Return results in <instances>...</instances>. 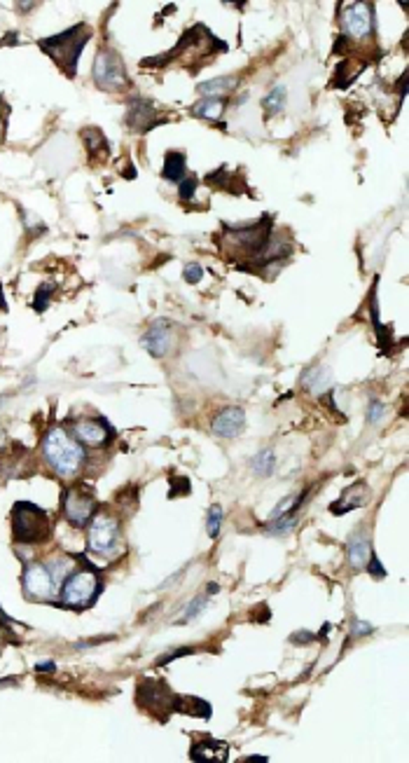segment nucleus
Wrapping results in <instances>:
<instances>
[{"mask_svg": "<svg viewBox=\"0 0 409 763\" xmlns=\"http://www.w3.org/2000/svg\"><path fill=\"white\" fill-rule=\"evenodd\" d=\"M222 517H225V513H222V508L218 504H213L206 513V527H208V536L210 538H218L220 536V527H222Z\"/></svg>", "mask_w": 409, "mask_h": 763, "instance_id": "25", "label": "nucleus"}, {"mask_svg": "<svg viewBox=\"0 0 409 763\" xmlns=\"http://www.w3.org/2000/svg\"><path fill=\"white\" fill-rule=\"evenodd\" d=\"M190 759L197 763H215V761H227L229 759V747L222 740L215 737H203V740L194 742L190 749Z\"/></svg>", "mask_w": 409, "mask_h": 763, "instance_id": "13", "label": "nucleus"}, {"mask_svg": "<svg viewBox=\"0 0 409 763\" xmlns=\"http://www.w3.org/2000/svg\"><path fill=\"white\" fill-rule=\"evenodd\" d=\"M0 310H5V298H3V286H0Z\"/></svg>", "mask_w": 409, "mask_h": 763, "instance_id": "38", "label": "nucleus"}, {"mask_svg": "<svg viewBox=\"0 0 409 763\" xmlns=\"http://www.w3.org/2000/svg\"><path fill=\"white\" fill-rule=\"evenodd\" d=\"M87 40H89V31L80 24V26H73L59 35L42 40L40 47L52 56L56 63L66 66L68 73H73V70H78V59H80L82 49H85Z\"/></svg>", "mask_w": 409, "mask_h": 763, "instance_id": "2", "label": "nucleus"}, {"mask_svg": "<svg viewBox=\"0 0 409 763\" xmlns=\"http://www.w3.org/2000/svg\"><path fill=\"white\" fill-rule=\"evenodd\" d=\"M285 96H287V89L283 85H276L272 89L269 94H267V99L262 101V106H265L267 115H278L281 111L285 108Z\"/></svg>", "mask_w": 409, "mask_h": 763, "instance_id": "22", "label": "nucleus"}, {"mask_svg": "<svg viewBox=\"0 0 409 763\" xmlns=\"http://www.w3.org/2000/svg\"><path fill=\"white\" fill-rule=\"evenodd\" d=\"M225 113V101L222 99H201L192 106V115L199 120H208V122H218Z\"/></svg>", "mask_w": 409, "mask_h": 763, "instance_id": "19", "label": "nucleus"}, {"mask_svg": "<svg viewBox=\"0 0 409 763\" xmlns=\"http://www.w3.org/2000/svg\"><path fill=\"white\" fill-rule=\"evenodd\" d=\"M383 410L386 408H383L381 401H369V405H367V421L369 424H379L381 417H383Z\"/></svg>", "mask_w": 409, "mask_h": 763, "instance_id": "29", "label": "nucleus"}, {"mask_svg": "<svg viewBox=\"0 0 409 763\" xmlns=\"http://www.w3.org/2000/svg\"><path fill=\"white\" fill-rule=\"evenodd\" d=\"M218 593H220L218 583H208V595H218Z\"/></svg>", "mask_w": 409, "mask_h": 763, "instance_id": "37", "label": "nucleus"}, {"mask_svg": "<svg viewBox=\"0 0 409 763\" xmlns=\"http://www.w3.org/2000/svg\"><path fill=\"white\" fill-rule=\"evenodd\" d=\"M176 712H183V714H190V716H199V719H208L210 714H213V707L201 700V698H194V696H187V698H176Z\"/></svg>", "mask_w": 409, "mask_h": 763, "instance_id": "18", "label": "nucleus"}, {"mask_svg": "<svg viewBox=\"0 0 409 763\" xmlns=\"http://www.w3.org/2000/svg\"><path fill=\"white\" fill-rule=\"evenodd\" d=\"M351 632H353L356 637H365V634H372L374 632V625L365 623V620H353V625H351Z\"/></svg>", "mask_w": 409, "mask_h": 763, "instance_id": "33", "label": "nucleus"}, {"mask_svg": "<svg viewBox=\"0 0 409 763\" xmlns=\"http://www.w3.org/2000/svg\"><path fill=\"white\" fill-rule=\"evenodd\" d=\"M297 520H299V511L287 513V515H281V517H276V520H269V524L265 527V534L267 536H285V534H290V531L295 529Z\"/></svg>", "mask_w": 409, "mask_h": 763, "instance_id": "21", "label": "nucleus"}, {"mask_svg": "<svg viewBox=\"0 0 409 763\" xmlns=\"http://www.w3.org/2000/svg\"><path fill=\"white\" fill-rule=\"evenodd\" d=\"M197 185H199V181H197L194 176H187V178H183V181H181V185H178V192H181V197H183V200H192V197H194V192H197Z\"/></svg>", "mask_w": 409, "mask_h": 763, "instance_id": "27", "label": "nucleus"}, {"mask_svg": "<svg viewBox=\"0 0 409 763\" xmlns=\"http://www.w3.org/2000/svg\"><path fill=\"white\" fill-rule=\"evenodd\" d=\"M35 672H56V663H52V660H47V663H37Z\"/></svg>", "mask_w": 409, "mask_h": 763, "instance_id": "34", "label": "nucleus"}, {"mask_svg": "<svg viewBox=\"0 0 409 763\" xmlns=\"http://www.w3.org/2000/svg\"><path fill=\"white\" fill-rule=\"evenodd\" d=\"M316 637H318V634H314V632H309V630H299V632H295V634H290V642L292 644H302V646H306V644H311V642H316Z\"/></svg>", "mask_w": 409, "mask_h": 763, "instance_id": "32", "label": "nucleus"}, {"mask_svg": "<svg viewBox=\"0 0 409 763\" xmlns=\"http://www.w3.org/2000/svg\"><path fill=\"white\" fill-rule=\"evenodd\" d=\"M365 567H367V572L374 576V579H383V576H386V569H383V564L379 562V557H376L374 553H372V557H369V560H367Z\"/></svg>", "mask_w": 409, "mask_h": 763, "instance_id": "31", "label": "nucleus"}, {"mask_svg": "<svg viewBox=\"0 0 409 763\" xmlns=\"http://www.w3.org/2000/svg\"><path fill=\"white\" fill-rule=\"evenodd\" d=\"M94 508L96 501L87 492L68 490L66 497H63V513H66V520L73 527H87V522L94 517Z\"/></svg>", "mask_w": 409, "mask_h": 763, "instance_id": "7", "label": "nucleus"}, {"mask_svg": "<svg viewBox=\"0 0 409 763\" xmlns=\"http://www.w3.org/2000/svg\"><path fill=\"white\" fill-rule=\"evenodd\" d=\"M267 763V761H269V756H260V754H253V756H246V759H244V763Z\"/></svg>", "mask_w": 409, "mask_h": 763, "instance_id": "35", "label": "nucleus"}, {"mask_svg": "<svg viewBox=\"0 0 409 763\" xmlns=\"http://www.w3.org/2000/svg\"><path fill=\"white\" fill-rule=\"evenodd\" d=\"M162 176L166 178V181L181 183L183 176H185V155H181V152H166Z\"/></svg>", "mask_w": 409, "mask_h": 763, "instance_id": "20", "label": "nucleus"}, {"mask_svg": "<svg viewBox=\"0 0 409 763\" xmlns=\"http://www.w3.org/2000/svg\"><path fill=\"white\" fill-rule=\"evenodd\" d=\"M206 604H208L206 595H199V597H194L187 607H185V611L181 613V618L176 620V625H185V623H190V620H194L201 611H206Z\"/></svg>", "mask_w": 409, "mask_h": 763, "instance_id": "24", "label": "nucleus"}, {"mask_svg": "<svg viewBox=\"0 0 409 763\" xmlns=\"http://www.w3.org/2000/svg\"><path fill=\"white\" fill-rule=\"evenodd\" d=\"M274 466H276V454H274V450H265V452L255 454L251 461V469H253V473H258V476H272Z\"/></svg>", "mask_w": 409, "mask_h": 763, "instance_id": "23", "label": "nucleus"}, {"mask_svg": "<svg viewBox=\"0 0 409 763\" xmlns=\"http://www.w3.org/2000/svg\"><path fill=\"white\" fill-rule=\"evenodd\" d=\"M185 572H187V569H181V572H178V574H174V576H171V579L169 581H164L162 583V588H169V586H174V583L178 581V579H181V576L185 574Z\"/></svg>", "mask_w": 409, "mask_h": 763, "instance_id": "36", "label": "nucleus"}, {"mask_svg": "<svg viewBox=\"0 0 409 763\" xmlns=\"http://www.w3.org/2000/svg\"><path fill=\"white\" fill-rule=\"evenodd\" d=\"M140 344L143 349L148 351L150 356L162 358L169 354L171 344H174V337H171V323L169 321H157L150 326V330L140 337Z\"/></svg>", "mask_w": 409, "mask_h": 763, "instance_id": "10", "label": "nucleus"}, {"mask_svg": "<svg viewBox=\"0 0 409 763\" xmlns=\"http://www.w3.org/2000/svg\"><path fill=\"white\" fill-rule=\"evenodd\" d=\"M24 590L31 600H49L54 593V576L42 564H28L24 572Z\"/></svg>", "mask_w": 409, "mask_h": 763, "instance_id": "8", "label": "nucleus"}, {"mask_svg": "<svg viewBox=\"0 0 409 763\" xmlns=\"http://www.w3.org/2000/svg\"><path fill=\"white\" fill-rule=\"evenodd\" d=\"M101 583L92 572H73L63 581L61 602L70 609H87L99 595Z\"/></svg>", "mask_w": 409, "mask_h": 763, "instance_id": "4", "label": "nucleus"}, {"mask_svg": "<svg viewBox=\"0 0 409 763\" xmlns=\"http://www.w3.org/2000/svg\"><path fill=\"white\" fill-rule=\"evenodd\" d=\"M75 438L89 447H103L110 440V426L103 419H80L75 421Z\"/></svg>", "mask_w": 409, "mask_h": 763, "instance_id": "12", "label": "nucleus"}, {"mask_svg": "<svg viewBox=\"0 0 409 763\" xmlns=\"http://www.w3.org/2000/svg\"><path fill=\"white\" fill-rule=\"evenodd\" d=\"M302 384L311 391V394L321 396V394H325V391L330 389L332 373H330L328 368H325V365H311L309 370H304V373H302Z\"/></svg>", "mask_w": 409, "mask_h": 763, "instance_id": "15", "label": "nucleus"}, {"mask_svg": "<svg viewBox=\"0 0 409 763\" xmlns=\"http://www.w3.org/2000/svg\"><path fill=\"white\" fill-rule=\"evenodd\" d=\"M87 543H89V550L96 553V555L117 553V548H119V522L115 520L112 515L99 513V515L94 517L92 527H89Z\"/></svg>", "mask_w": 409, "mask_h": 763, "instance_id": "5", "label": "nucleus"}, {"mask_svg": "<svg viewBox=\"0 0 409 763\" xmlns=\"http://www.w3.org/2000/svg\"><path fill=\"white\" fill-rule=\"evenodd\" d=\"M183 277H185L187 284H199V281L203 279V267L197 265V262H190V265H185Z\"/></svg>", "mask_w": 409, "mask_h": 763, "instance_id": "28", "label": "nucleus"}, {"mask_svg": "<svg viewBox=\"0 0 409 763\" xmlns=\"http://www.w3.org/2000/svg\"><path fill=\"white\" fill-rule=\"evenodd\" d=\"M49 300H52V288H49V286L37 288L35 300H33V310L35 312H44V310H47V305H49Z\"/></svg>", "mask_w": 409, "mask_h": 763, "instance_id": "26", "label": "nucleus"}, {"mask_svg": "<svg viewBox=\"0 0 409 763\" xmlns=\"http://www.w3.org/2000/svg\"><path fill=\"white\" fill-rule=\"evenodd\" d=\"M3 438H5V433H3V431H0V445H3Z\"/></svg>", "mask_w": 409, "mask_h": 763, "instance_id": "39", "label": "nucleus"}, {"mask_svg": "<svg viewBox=\"0 0 409 763\" xmlns=\"http://www.w3.org/2000/svg\"><path fill=\"white\" fill-rule=\"evenodd\" d=\"M236 85H239L236 78L229 75V78H215V80L201 82L197 89H199V94H203V99H225L229 92H234Z\"/></svg>", "mask_w": 409, "mask_h": 763, "instance_id": "17", "label": "nucleus"}, {"mask_svg": "<svg viewBox=\"0 0 409 763\" xmlns=\"http://www.w3.org/2000/svg\"><path fill=\"white\" fill-rule=\"evenodd\" d=\"M42 454L54 473L61 478H75L85 464L87 454L78 438H73L66 428L54 426L42 438Z\"/></svg>", "mask_w": 409, "mask_h": 763, "instance_id": "1", "label": "nucleus"}, {"mask_svg": "<svg viewBox=\"0 0 409 763\" xmlns=\"http://www.w3.org/2000/svg\"><path fill=\"white\" fill-rule=\"evenodd\" d=\"M190 653H194V649H187V646H185V649L169 651V653H164V656H159V658H157V665H169L171 660L183 658V656H190Z\"/></svg>", "mask_w": 409, "mask_h": 763, "instance_id": "30", "label": "nucleus"}, {"mask_svg": "<svg viewBox=\"0 0 409 763\" xmlns=\"http://www.w3.org/2000/svg\"><path fill=\"white\" fill-rule=\"evenodd\" d=\"M342 24H344V31L351 35V38H367L369 33H372V8L365 3H353L349 5L347 10H344L342 15Z\"/></svg>", "mask_w": 409, "mask_h": 763, "instance_id": "9", "label": "nucleus"}, {"mask_svg": "<svg viewBox=\"0 0 409 763\" xmlns=\"http://www.w3.org/2000/svg\"><path fill=\"white\" fill-rule=\"evenodd\" d=\"M347 557L353 569H365L367 560L372 557V541H369V536L362 529H358L356 534L349 538Z\"/></svg>", "mask_w": 409, "mask_h": 763, "instance_id": "14", "label": "nucleus"}, {"mask_svg": "<svg viewBox=\"0 0 409 763\" xmlns=\"http://www.w3.org/2000/svg\"><path fill=\"white\" fill-rule=\"evenodd\" d=\"M150 118H152V104L143 99H133L129 104V115H126V122L129 127L138 131H145L150 127Z\"/></svg>", "mask_w": 409, "mask_h": 763, "instance_id": "16", "label": "nucleus"}, {"mask_svg": "<svg viewBox=\"0 0 409 763\" xmlns=\"http://www.w3.org/2000/svg\"><path fill=\"white\" fill-rule=\"evenodd\" d=\"M94 80L99 82V87L112 89V92L126 87V75H124V66H122V61H119V56L110 52V49L99 52V56H96V61H94Z\"/></svg>", "mask_w": 409, "mask_h": 763, "instance_id": "6", "label": "nucleus"}, {"mask_svg": "<svg viewBox=\"0 0 409 763\" xmlns=\"http://www.w3.org/2000/svg\"><path fill=\"white\" fill-rule=\"evenodd\" d=\"M12 529L22 543H35L47 536L49 520L44 511L37 508L35 504L22 501L15 506V513H12Z\"/></svg>", "mask_w": 409, "mask_h": 763, "instance_id": "3", "label": "nucleus"}, {"mask_svg": "<svg viewBox=\"0 0 409 763\" xmlns=\"http://www.w3.org/2000/svg\"><path fill=\"white\" fill-rule=\"evenodd\" d=\"M244 426H246V415L241 408H225L210 421L213 433L220 435V438H236V435L244 431Z\"/></svg>", "mask_w": 409, "mask_h": 763, "instance_id": "11", "label": "nucleus"}]
</instances>
